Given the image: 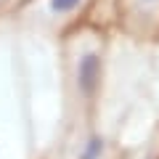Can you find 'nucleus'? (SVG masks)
<instances>
[{
	"label": "nucleus",
	"mask_w": 159,
	"mask_h": 159,
	"mask_svg": "<svg viewBox=\"0 0 159 159\" xmlns=\"http://www.w3.org/2000/svg\"><path fill=\"white\" fill-rule=\"evenodd\" d=\"M61 43V109H64V130L72 135L74 157L82 143L96 133L98 103L106 80L109 61V29L98 24H80Z\"/></svg>",
	"instance_id": "1"
},
{
	"label": "nucleus",
	"mask_w": 159,
	"mask_h": 159,
	"mask_svg": "<svg viewBox=\"0 0 159 159\" xmlns=\"http://www.w3.org/2000/svg\"><path fill=\"white\" fill-rule=\"evenodd\" d=\"M109 16L130 43H159V0H111Z\"/></svg>",
	"instance_id": "2"
},
{
	"label": "nucleus",
	"mask_w": 159,
	"mask_h": 159,
	"mask_svg": "<svg viewBox=\"0 0 159 159\" xmlns=\"http://www.w3.org/2000/svg\"><path fill=\"white\" fill-rule=\"evenodd\" d=\"M93 3L96 0H32L29 19L64 37L80 24H85V19L93 11Z\"/></svg>",
	"instance_id": "3"
},
{
	"label": "nucleus",
	"mask_w": 159,
	"mask_h": 159,
	"mask_svg": "<svg viewBox=\"0 0 159 159\" xmlns=\"http://www.w3.org/2000/svg\"><path fill=\"white\" fill-rule=\"evenodd\" d=\"M122 154H125V148H119V146H111L106 154H103L101 159H122Z\"/></svg>",
	"instance_id": "4"
},
{
	"label": "nucleus",
	"mask_w": 159,
	"mask_h": 159,
	"mask_svg": "<svg viewBox=\"0 0 159 159\" xmlns=\"http://www.w3.org/2000/svg\"><path fill=\"white\" fill-rule=\"evenodd\" d=\"M0 157H3V146H0Z\"/></svg>",
	"instance_id": "5"
}]
</instances>
